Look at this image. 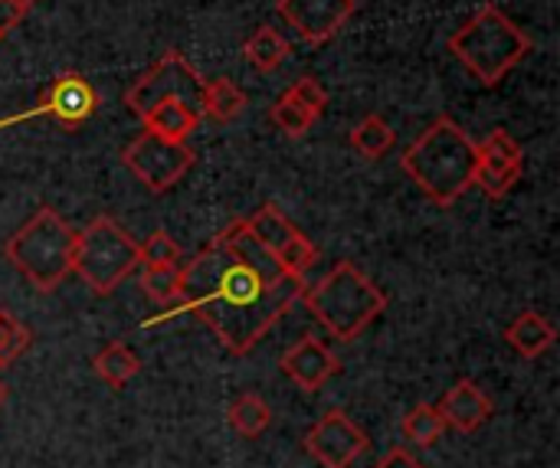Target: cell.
Segmentation results:
<instances>
[{
	"instance_id": "1",
	"label": "cell",
	"mask_w": 560,
	"mask_h": 468,
	"mask_svg": "<svg viewBox=\"0 0 560 468\" xmlns=\"http://www.w3.org/2000/svg\"><path fill=\"white\" fill-rule=\"evenodd\" d=\"M302 292L305 279L289 276L246 220H233L180 262V312H194L236 358L256 351Z\"/></svg>"
},
{
	"instance_id": "2",
	"label": "cell",
	"mask_w": 560,
	"mask_h": 468,
	"mask_svg": "<svg viewBox=\"0 0 560 468\" xmlns=\"http://www.w3.org/2000/svg\"><path fill=\"white\" fill-rule=\"evenodd\" d=\"M476 144L472 134L450 115H440L420 138L404 151L400 171L427 194L436 207H453L476 177Z\"/></svg>"
},
{
	"instance_id": "3",
	"label": "cell",
	"mask_w": 560,
	"mask_h": 468,
	"mask_svg": "<svg viewBox=\"0 0 560 468\" xmlns=\"http://www.w3.org/2000/svg\"><path fill=\"white\" fill-rule=\"evenodd\" d=\"M302 302L335 341H354L387 308L384 289H377L354 262H338L312 289L305 285Z\"/></svg>"
},
{
	"instance_id": "4",
	"label": "cell",
	"mask_w": 560,
	"mask_h": 468,
	"mask_svg": "<svg viewBox=\"0 0 560 468\" xmlns=\"http://www.w3.org/2000/svg\"><path fill=\"white\" fill-rule=\"evenodd\" d=\"M450 52L486 89H495L532 52V36L495 3H486L450 36Z\"/></svg>"
},
{
	"instance_id": "5",
	"label": "cell",
	"mask_w": 560,
	"mask_h": 468,
	"mask_svg": "<svg viewBox=\"0 0 560 468\" xmlns=\"http://www.w3.org/2000/svg\"><path fill=\"white\" fill-rule=\"evenodd\" d=\"M75 230L52 210L39 207L3 246L7 262L36 289V292H56L75 259Z\"/></svg>"
},
{
	"instance_id": "6",
	"label": "cell",
	"mask_w": 560,
	"mask_h": 468,
	"mask_svg": "<svg viewBox=\"0 0 560 468\" xmlns=\"http://www.w3.org/2000/svg\"><path fill=\"white\" fill-rule=\"evenodd\" d=\"M138 269V243L112 217H95L75 236L72 272L89 285L92 295H112Z\"/></svg>"
},
{
	"instance_id": "7",
	"label": "cell",
	"mask_w": 560,
	"mask_h": 468,
	"mask_svg": "<svg viewBox=\"0 0 560 468\" xmlns=\"http://www.w3.org/2000/svg\"><path fill=\"white\" fill-rule=\"evenodd\" d=\"M200 95H203V75L180 52L171 49L131 82V89L125 92V105L138 118H144L158 102H167V98H177L200 112Z\"/></svg>"
},
{
	"instance_id": "8",
	"label": "cell",
	"mask_w": 560,
	"mask_h": 468,
	"mask_svg": "<svg viewBox=\"0 0 560 468\" xmlns=\"http://www.w3.org/2000/svg\"><path fill=\"white\" fill-rule=\"evenodd\" d=\"M194 151L187 148V141H171L164 134L154 131H141L125 151H121V164L151 190V194H167L171 187H177L187 171L194 167Z\"/></svg>"
},
{
	"instance_id": "9",
	"label": "cell",
	"mask_w": 560,
	"mask_h": 468,
	"mask_svg": "<svg viewBox=\"0 0 560 468\" xmlns=\"http://www.w3.org/2000/svg\"><path fill=\"white\" fill-rule=\"evenodd\" d=\"M368 433L345 410L322 413L305 433V453L322 468H351L368 453Z\"/></svg>"
},
{
	"instance_id": "10",
	"label": "cell",
	"mask_w": 560,
	"mask_h": 468,
	"mask_svg": "<svg viewBox=\"0 0 560 468\" xmlns=\"http://www.w3.org/2000/svg\"><path fill=\"white\" fill-rule=\"evenodd\" d=\"M522 167H525L522 144L505 128H492L486 134V141L476 144V177H472V187H482V194H489L492 200H502L522 180Z\"/></svg>"
},
{
	"instance_id": "11",
	"label": "cell",
	"mask_w": 560,
	"mask_h": 468,
	"mask_svg": "<svg viewBox=\"0 0 560 468\" xmlns=\"http://www.w3.org/2000/svg\"><path fill=\"white\" fill-rule=\"evenodd\" d=\"M98 112V92L95 85L79 75V72H62L49 82V89L39 95L36 108L26 112L23 118H33V115H46L59 125H69V128H79L82 121H89L92 115Z\"/></svg>"
},
{
	"instance_id": "12",
	"label": "cell",
	"mask_w": 560,
	"mask_h": 468,
	"mask_svg": "<svg viewBox=\"0 0 560 468\" xmlns=\"http://www.w3.org/2000/svg\"><path fill=\"white\" fill-rule=\"evenodd\" d=\"M279 16L305 39L328 43L358 10V0H279Z\"/></svg>"
},
{
	"instance_id": "13",
	"label": "cell",
	"mask_w": 560,
	"mask_h": 468,
	"mask_svg": "<svg viewBox=\"0 0 560 468\" xmlns=\"http://www.w3.org/2000/svg\"><path fill=\"white\" fill-rule=\"evenodd\" d=\"M279 367H282V374H285L299 390H305V394H318L331 377L341 374V361L335 358V351H331L325 341L312 338V335L302 338L299 344H292V348L282 354Z\"/></svg>"
},
{
	"instance_id": "14",
	"label": "cell",
	"mask_w": 560,
	"mask_h": 468,
	"mask_svg": "<svg viewBox=\"0 0 560 468\" xmlns=\"http://www.w3.org/2000/svg\"><path fill=\"white\" fill-rule=\"evenodd\" d=\"M436 410L446 420V430H456L463 436H472V433H479L492 420L495 403H492V397L479 384L459 381L456 387H450L443 394V400L436 403Z\"/></svg>"
},
{
	"instance_id": "15",
	"label": "cell",
	"mask_w": 560,
	"mask_h": 468,
	"mask_svg": "<svg viewBox=\"0 0 560 468\" xmlns=\"http://www.w3.org/2000/svg\"><path fill=\"white\" fill-rule=\"evenodd\" d=\"M505 341L512 351H518L525 361L545 358L555 341H558V328L541 315V312H522L509 328H505Z\"/></svg>"
},
{
	"instance_id": "16",
	"label": "cell",
	"mask_w": 560,
	"mask_h": 468,
	"mask_svg": "<svg viewBox=\"0 0 560 468\" xmlns=\"http://www.w3.org/2000/svg\"><path fill=\"white\" fill-rule=\"evenodd\" d=\"M141 121L154 134H164L171 141H187L197 131V125H200V112L184 105V102H177V98H167V102H158Z\"/></svg>"
},
{
	"instance_id": "17",
	"label": "cell",
	"mask_w": 560,
	"mask_h": 468,
	"mask_svg": "<svg viewBox=\"0 0 560 468\" xmlns=\"http://www.w3.org/2000/svg\"><path fill=\"white\" fill-rule=\"evenodd\" d=\"M289 52H292L289 39H285L276 26H269V23L256 26V30L246 36V43H243V59H246L253 69H259V72H276V69L289 59Z\"/></svg>"
},
{
	"instance_id": "18",
	"label": "cell",
	"mask_w": 560,
	"mask_h": 468,
	"mask_svg": "<svg viewBox=\"0 0 560 468\" xmlns=\"http://www.w3.org/2000/svg\"><path fill=\"white\" fill-rule=\"evenodd\" d=\"M92 371H95L98 381H105L112 390H121V387H128V384L141 374V358H138L128 344L115 341V344H105V348L92 358Z\"/></svg>"
},
{
	"instance_id": "19",
	"label": "cell",
	"mask_w": 560,
	"mask_h": 468,
	"mask_svg": "<svg viewBox=\"0 0 560 468\" xmlns=\"http://www.w3.org/2000/svg\"><path fill=\"white\" fill-rule=\"evenodd\" d=\"M226 423L243 440H259L272 426V407L259 394H240L226 407Z\"/></svg>"
},
{
	"instance_id": "20",
	"label": "cell",
	"mask_w": 560,
	"mask_h": 468,
	"mask_svg": "<svg viewBox=\"0 0 560 468\" xmlns=\"http://www.w3.org/2000/svg\"><path fill=\"white\" fill-rule=\"evenodd\" d=\"M243 108H246V92H243L233 79H226V75L203 79L200 112H207L213 121L226 125V121H233Z\"/></svg>"
},
{
	"instance_id": "21",
	"label": "cell",
	"mask_w": 560,
	"mask_h": 468,
	"mask_svg": "<svg viewBox=\"0 0 560 468\" xmlns=\"http://www.w3.org/2000/svg\"><path fill=\"white\" fill-rule=\"evenodd\" d=\"M394 141H397V131H394L390 121L381 118V115L361 118V121L354 125V131H351V148H354L364 161H381V157L394 148Z\"/></svg>"
},
{
	"instance_id": "22",
	"label": "cell",
	"mask_w": 560,
	"mask_h": 468,
	"mask_svg": "<svg viewBox=\"0 0 560 468\" xmlns=\"http://www.w3.org/2000/svg\"><path fill=\"white\" fill-rule=\"evenodd\" d=\"M246 226H249V233H253L269 253H276L282 243H289V239L299 233V226H295L276 203H262L253 217H246Z\"/></svg>"
},
{
	"instance_id": "23",
	"label": "cell",
	"mask_w": 560,
	"mask_h": 468,
	"mask_svg": "<svg viewBox=\"0 0 560 468\" xmlns=\"http://www.w3.org/2000/svg\"><path fill=\"white\" fill-rule=\"evenodd\" d=\"M400 430H404V436H407L413 446L430 449V446H436V443L443 440L446 420L440 417V410H436L433 403H417V407L404 417Z\"/></svg>"
},
{
	"instance_id": "24",
	"label": "cell",
	"mask_w": 560,
	"mask_h": 468,
	"mask_svg": "<svg viewBox=\"0 0 560 468\" xmlns=\"http://www.w3.org/2000/svg\"><path fill=\"white\" fill-rule=\"evenodd\" d=\"M269 118H272V125L285 134V138H305L308 131H312V125L318 121L302 102H295L289 92H282L279 98H276V105L269 108Z\"/></svg>"
},
{
	"instance_id": "25",
	"label": "cell",
	"mask_w": 560,
	"mask_h": 468,
	"mask_svg": "<svg viewBox=\"0 0 560 468\" xmlns=\"http://www.w3.org/2000/svg\"><path fill=\"white\" fill-rule=\"evenodd\" d=\"M180 262H184V249L164 230H154L138 246V266H144V269H171V266H180Z\"/></svg>"
},
{
	"instance_id": "26",
	"label": "cell",
	"mask_w": 560,
	"mask_h": 468,
	"mask_svg": "<svg viewBox=\"0 0 560 468\" xmlns=\"http://www.w3.org/2000/svg\"><path fill=\"white\" fill-rule=\"evenodd\" d=\"M141 289L161 308L180 305V266H171V269H144L141 272Z\"/></svg>"
},
{
	"instance_id": "27",
	"label": "cell",
	"mask_w": 560,
	"mask_h": 468,
	"mask_svg": "<svg viewBox=\"0 0 560 468\" xmlns=\"http://www.w3.org/2000/svg\"><path fill=\"white\" fill-rule=\"evenodd\" d=\"M272 256H276V262H279L289 276H302V279H305V272L318 262V246L299 230V233H295L289 243H282Z\"/></svg>"
},
{
	"instance_id": "28",
	"label": "cell",
	"mask_w": 560,
	"mask_h": 468,
	"mask_svg": "<svg viewBox=\"0 0 560 468\" xmlns=\"http://www.w3.org/2000/svg\"><path fill=\"white\" fill-rule=\"evenodd\" d=\"M30 348V331L20 318L0 308V367H10Z\"/></svg>"
},
{
	"instance_id": "29",
	"label": "cell",
	"mask_w": 560,
	"mask_h": 468,
	"mask_svg": "<svg viewBox=\"0 0 560 468\" xmlns=\"http://www.w3.org/2000/svg\"><path fill=\"white\" fill-rule=\"evenodd\" d=\"M285 92H289L295 102H302L315 118H322V115H325V108H328V92H325V85H322L315 75H302V79H295Z\"/></svg>"
},
{
	"instance_id": "30",
	"label": "cell",
	"mask_w": 560,
	"mask_h": 468,
	"mask_svg": "<svg viewBox=\"0 0 560 468\" xmlns=\"http://www.w3.org/2000/svg\"><path fill=\"white\" fill-rule=\"evenodd\" d=\"M26 16V7L20 0H0V39L10 36Z\"/></svg>"
},
{
	"instance_id": "31",
	"label": "cell",
	"mask_w": 560,
	"mask_h": 468,
	"mask_svg": "<svg viewBox=\"0 0 560 468\" xmlns=\"http://www.w3.org/2000/svg\"><path fill=\"white\" fill-rule=\"evenodd\" d=\"M374 468H423V463L410 453V449H404V446H397V449H390L381 463Z\"/></svg>"
},
{
	"instance_id": "32",
	"label": "cell",
	"mask_w": 560,
	"mask_h": 468,
	"mask_svg": "<svg viewBox=\"0 0 560 468\" xmlns=\"http://www.w3.org/2000/svg\"><path fill=\"white\" fill-rule=\"evenodd\" d=\"M3 400H7V387H3V381H0V407H3Z\"/></svg>"
},
{
	"instance_id": "33",
	"label": "cell",
	"mask_w": 560,
	"mask_h": 468,
	"mask_svg": "<svg viewBox=\"0 0 560 468\" xmlns=\"http://www.w3.org/2000/svg\"><path fill=\"white\" fill-rule=\"evenodd\" d=\"M20 3H23V7H26V10H30V7H36V3H39V0H20Z\"/></svg>"
}]
</instances>
